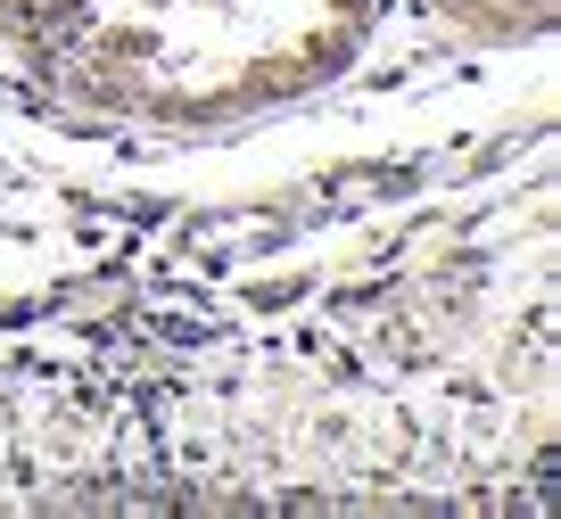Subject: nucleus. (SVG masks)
<instances>
[{"instance_id":"1","label":"nucleus","mask_w":561,"mask_h":519,"mask_svg":"<svg viewBox=\"0 0 561 519\" xmlns=\"http://www.w3.org/2000/svg\"><path fill=\"white\" fill-rule=\"evenodd\" d=\"M149 83H158L149 67H133V58H107V50H75L67 67H58V100L83 107V116H140Z\"/></svg>"},{"instance_id":"2","label":"nucleus","mask_w":561,"mask_h":519,"mask_svg":"<svg viewBox=\"0 0 561 519\" xmlns=\"http://www.w3.org/2000/svg\"><path fill=\"white\" fill-rule=\"evenodd\" d=\"M438 18L455 25L462 42H479V50H512V42L553 34V9H537V0H446Z\"/></svg>"},{"instance_id":"3","label":"nucleus","mask_w":561,"mask_h":519,"mask_svg":"<svg viewBox=\"0 0 561 519\" xmlns=\"http://www.w3.org/2000/svg\"><path fill=\"white\" fill-rule=\"evenodd\" d=\"M314 67H306L298 50H256L240 74H231V100H240V116H264V107H298L314 100Z\"/></svg>"},{"instance_id":"4","label":"nucleus","mask_w":561,"mask_h":519,"mask_svg":"<svg viewBox=\"0 0 561 519\" xmlns=\"http://www.w3.org/2000/svg\"><path fill=\"white\" fill-rule=\"evenodd\" d=\"M140 116L165 132H224V124H240V100H231V83H149Z\"/></svg>"},{"instance_id":"5","label":"nucleus","mask_w":561,"mask_h":519,"mask_svg":"<svg viewBox=\"0 0 561 519\" xmlns=\"http://www.w3.org/2000/svg\"><path fill=\"white\" fill-rule=\"evenodd\" d=\"M371 50V34H355V25H339V18H322L314 34L298 42V58L314 67V83H339V74H355V58Z\"/></svg>"},{"instance_id":"6","label":"nucleus","mask_w":561,"mask_h":519,"mask_svg":"<svg viewBox=\"0 0 561 519\" xmlns=\"http://www.w3.org/2000/svg\"><path fill=\"white\" fill-rule=\"evenodd\" d=\"M83 50H107V58H133V67H158L165 58V34L158 25H91Z\"/></svg>"},{"instance_id":"7","label":"nucleus","mask_w":561,"mask_h":519,"mask_svg":"<svg viewBox=\"0 0 561 519\" xmlns=\"http://www.w3.org/2000/svg\"><path fill=\"white\" fill-rule=\"evenodd\" d=\"M306 297V273H280V280H248V305L256 313H289Z\"/></svg>"},{"instance_id":"8","label":"nucleus","mask_w":561,"mask_h":519,"mask_svg":"<svg viewBox=\"0 0 561 519\" xmlns=\"http://www.w3.org/2000/svg\"><path fill=\"white\" fill-rule=\"evenodd\" d=\"M191 9H231V0H191Z\"/></svg>"},{"instance_id":"9","label":"nucleus","mask_w":561,"mask_h":519,"mask_svg":"<svg viewBox=\"0 0 561 519\" xmlns=\"http://www.w3.org/2000/svg\"><path fill=\"white\" fill-rule=\"evenodd\" d=\"M421 9H430V18H438V9H446V0H421Z\"/></svg>"},{"instance_id":"10","label":"nucleus","mask_w":561,"mask_h":519,"mask_svg":"<svg viewBox=\"0 0 561 519\" xmlns=\"http://www.w3.org/2000/svg\"><path fill=\"white\" fill-rule=\"evenodd\" d=\"M140 9H165V0H140Z\"/></svg>"},{"instance_id":"11","label":"nucleus","mask_w":561,"mask_h":519,"mask_svg":"<svg viewBox=\"0 0 561 519\" xmlns=\"http://www.w3.org/2000/svg\"><path fill=\"white\" fill-rule=\"evenodd\" d=\"M537 9H553V0H537Z\"/></svg>"}]
</instances>
